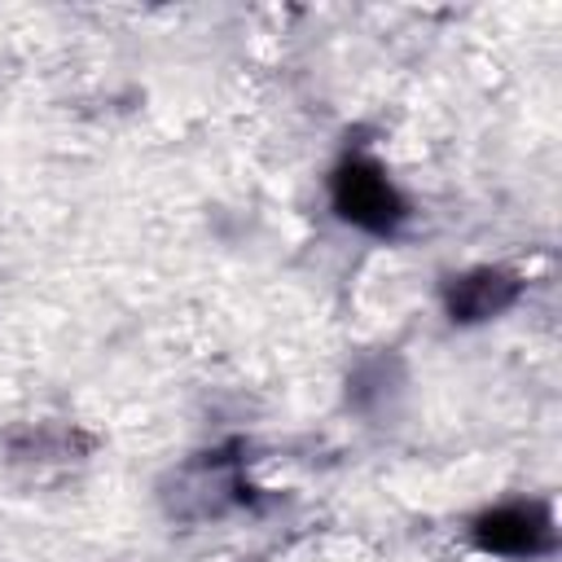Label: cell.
Returning <instances> with one entry per match:
<instances>
[{
  "label": "cell",
  "mask_w": 562,
  "mask_h": 562,
  "mask_svg": "<svg viewBox=\"0 0 562 562\" xmlns=\"http://www.w3.org/2000/svg\"><path fill=\"white\" fill-rule=\"evenodd\" d=\"M329 206L342 224L369 233V237H391L408 220V202L386 176V167L369 154H342L338 167L329 171Z\"/></svg>",
  "instance_id": "1"
},
{
  "label": "cell",
  "mask_w": 562,
  "mask_h": 562,
  "mask_svg": "<svg viewBox=\"0 0 562 562\" xmlns=\"http://www.w3.org/2000/svg\"><path fill=\"white\" fill-rule=\"evenodd\" d=\"M470 540L492 558H549L558 549V522L549 501H501L470 522Z\"/></svg>",
  "instance_id": "2"
},
{
  "label": "cell",
  "mask_w": 562,
  "mask_h": 562,
  "mask_svg": "<svg viewBox=\"0 0 562 562\" xmlns=\"http://www.w3.org/2000/svg\"><path fill=\"white\" fill-rule=\"evenodd\" d=\"M522 299V277L509 268H465L443 281V312L452 325H483L505 316Z\"/></svg>",
  "instance_id": "3"
},
{
  "label": "cell",
  "mask_w": 562,
  "mask_h": 562,
  "mask_svg": "<svg viewBox=\"0 0 562 562\" xmlns=\"http://www.w3.org/2000/svg\"><path fill=\"white\" fill-rule=\"evenodd\" d=\"M400 382H404V364L395 356H373V360L356 364V373L347 378V400L360 413H378L386 404V395L400 391Z\"/></svg>",
  "instance_id": "4"
}]
</instances>
